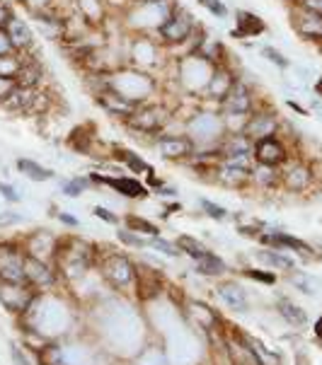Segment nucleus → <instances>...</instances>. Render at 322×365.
Returning a JSON list of instances; mask_svg holds the SVG:
<instances>
[{"instance_id": "1", "label": "nucleus", "mask_w": 322, "mask_h": 365, "mask_svg": "<svg viewBox=\"0 0 322 365\" xmlns=\"http://www.w3.org/2000/svg\"><path fill=\"white\" fill-rule=\"evenodd\" d=\"M199 20L194 17V12H189L184 5H175V10L170 12V15L165 17L163 24L156 29V39L160 41V46L165 48V51H172V48H189L191 39H194V34L199 32Z\"/></svg>"}, {"instance_id": "2", "label": "nucleus", "mask_w": 322, "mask_h": 365, "mask_svg": "<svg viewBox=\"0 0 322 365\" xmlns=\"http://www.w3.org/2000/svg\"><path fill=\"white\" fill-rule=\"evenodd\" d=\"M216 109L221 111L228 131H243L245 119L257 109V100H255V90H252V85L247 83L245 78L238 76L231 92L223 97V102Z\"/></svg>"}, {"instance_id": "3", "label": "nucleus", "mask_w": 322, "mask_h": 365, "mask_svg": "<svg viewBox=\"0 0 322 365\" xmlns=\"http://www.w3.org/2000/svg\"><path fill=\"white\" fill-rule=\"evenodd\" d=\"M109 88L121 92L124 97H129V100L141 107V104L153 100V92H156V76L126 63V66H119L116 71L109 73Z\"/></svg>"}, {"instance_id": "4", "label": "nucleus", "mask_w": 322, "mask_h": 365, "mask_svg": "<svg viewBox=\"0 0 322 365\" xmlns=\"http://www.w3.org/2000/svg\"><path fill=\"white\" fill-rule=\"evenodd\" d=\"M172 119H175V109H172L170 104L151 100V102L141 104V107L136 109V114L124 123V126L136 135H148L153 145V140L172 126Z\"/></svg>"}, {"instance_id": "5", "label": "nucleus", "mask_w": 322, "mask_h": 365, "mask_svg": "<svg viewBox=\"0 0 322 365\" xmlns=\"http://www.w3.org/2000/svg\"><path fill=\"white\" fill-rule=\"evenodd\" d=\"M184 131H187L194 143L199 148H206V145H218L221 138L228 133V126L223 121L221 111L218 109H196L191 111L189 119H184Z\"/></svg>"}, {"instance_id": "6", "label": "nucleus", "mask_w": 322, "mask_h": 365, "mask_svg": "<svg viewBox=\"0 0 322 365\" xmlns=\"http://www.w3.org/2000/svg\"><path fill=\"white\" fill-rule=\"evenodd\" d=\"M153 148L158 150V155L163 160H170V163H189L191 158L196 155V145L194 138L184 131H172V128H167L158 135L156 140H153Z\"/></svg>"}, {"instance_id": "7", "label": "nucleus", "mask_w": 322, "mask_h": 365, "mask_svg": "<svg viewBox=\"0 0 322 365\" xmlns=\"http://www.w3.org/2000/svg\"><path fill=\"white\" fill-rule=\"evenodd\" d=\"M92 100H95V104L109 116V119L121 121V123H126L136 114V109H139V104L131 102L129 97H124L121 92H116L114 88H109V85L97 90L95 95H92Z\"/></svg>"}, {"instance_id": "8", "label": "nucleus", "mask_w": 322, "mask_h": 365, "mask_svg": "<svg viewBox=\"0 0 322 365\" xmlns=\"http://www.w3.org/2000/svg\"><path fill=\"white\" fill-rule=\"evenodd\" d=\"M218 150H221V160H231V163H238L245 167L255 165V158H252L255 140H252L245 131H228L221 138Z\"/></svg>"}, {"instance_id": "9", "label": "nucleus", "mask_w": 322, "mask_h": 365, "mask_svg": "<svg viewBox=\"0 0 322 365\" xmlns=\"http://www.w3.org/2000/svg\"><path fill=\"white\" fill-rule=\"evenodd\" d=\"M235 80H238V71H233L231 63L213 66L211 80H208L206 92H203V102L211 104V107H218V104L223 102V97L231 92Z\"/></svg>"}, {"instance_id": "10", "label": "nucleus", "mask_w": 322, "mask_h": 365, "mask_svg": "<svg viewBox=\"0 0 322 365\" xmlns=\"http://www.w3.org/2000/svg\"><path fill=\"white\" fill-rule=\"evenodd\" d=\"M90 179H92V184H107L109 189H114L124 199H146L148 196L146 184L141 182L139 177H131V175L111 177V175H97V172H92Z\"/></svg>"}, {"instance_id": "11", "label": "nucleus", "mask_w": 322, "mask_h": 365, "mask_svg": "<svg viewBox=\"0 0 322 365\" xmlns=\"http://www.w3.org/2000/svg\"><path fill=\"white\" fill-rule=\"evenodd\" d=\"M243 131L250 135L252 140H259V138H267V135H278V131H281V121H278L276 111L257 107L245 119Z\"/></svg>"}, {"instance_id": "12", "label": "nucleus", "mask_w": 322, "mask_h": 365, "mask_svg": "<svg viewBox=\"0 0 322 365\" xmlns=\"http://www.w3.org/2000/svg\"><path fill=\"white\" fill-rule=\"evenodd\" d=\"M252 158L259 165H269V167H278L288 160V150L283 145V140L278 135H267V138L255 140V150H252Z\"/></svg>"}, {"instance_id": "13", "label": "nucleus", "mask_w": 322, "mask_h": 365, "mask_svg": "<svg viewBox=\"0 0 322 365\" xmlns=\"http://www.w3.org/2000/svg\"><path fill=\"white\" fill-rule=\"evenodd\" d=\"M44 78H46V71H44V61L39 58V53L29 51V53H22V63H20V71H17V85L20 88H41L44 85Z\"/></svg>"}, {"instance_id": "14", "label": "nucleus", "mask_w": 322, "mask_h": 365, "mask_svg": "<svg viewBox=\"0 0 322 365\" xmlns=\"http://www.w3.org/2000/svg\"><path fill=\"white\" fill-rule=\"evenodd\" d=\"M235 27L231 29L233 39H255V36H262L267 32V22L252 10H235Z\"/></svg>"}, {"instance_id": "15", "label": "nucleus", "mask_w": 322, "mask_h": 365, "mask_svg": "<svg viewBox=\"0 0 322 365\" xmlns=\"http://www.w3.org/2000/svg\"><path fill=\"white\" fill-rule=\"evenodd\" d=\"M0 281L24 283V255L12 247H0Z\"/></svg>"}, {"instance_id": "16", "label": "nucleus", "mask_w": 322, "mask_h": 365, "mask_svg": "<svg viewBox=\"0 0 322 365\" xmlns=\"http://www.w3.org/2000/svg\"><path fill=\"white\" fill-rule=\"evenodd\" d=\"M213 177L216 182H221L223 187H231V189H238L247 184L252 179V167H245V165H238V163H231V160H221L213 170Z\"/></svg>"}, {"instance_id": "17", "label": "nucleus", "mask_w": 322, "mask_h": 365, "mask_svg": "<svg viewBox=\"0 0 322 365\" xmlns=\"http://www.w3.org/2000/svg\"><path fill=\"white\" fill-rule=\"evenodd\" d=\"M5 32H8L12 46H15L17 53H29V51H34V48H36V34H34L32 24L24 20V17L15 15V20L8 24V29H5Z\"/></svg>"}, {"instance_id": "18", "label": "nucleus", "mask_w": 322, "mask_h": 365, "mask_svg": "<svg viewBox=\"0 0 322 365\" xmlns=\"http://www.w3.org/2000/svg\"><path fill=\"white\" fill-rule=\"evenodd\" d=\"M24 276L29 283H34L36 288H49L54 283V271L49 269L44 259L34 255H24Z\"/></svg>"}, {"instance_id": "19", "label": "nucleus", "mask_w": 322, "mask_h": 365, "mask_svg": "<svg viewBox=\"0 0 322 365\" xmlns=\"http://www.w3.org/2000/svg\"><path fill=\"white\" fill-rule=\"evenodd\" d=\"M293 29L306 41H315V44H322V17L298 10V15L293 17Z\"/></svg>"}, {"instance_id": "20", "label": "nucleus", "mask_w": 322, "mask_h": 365, "mask_svg": "<svg viewBox=\"0 0 322 365\" xmlns=\"http://www.w3.org/2000/svg\"><path fill=\"white\" fill-rule=\"evenodd\" d=\"M104 271H107V276L116 283V286H126V283H131V278H134V264L124 255H109L107 264H104Z\"/></svg>"}, {"instance_id": "21", "label": "nucleus", "mask_w": 322, "mask_h": 365, "mask_svg": "<svg viewBox=\"0 0 322 365\" xmlns=\"http://www.w3.org/2000/svg\"><path fill=\"white\" fill-rule=\"evenodd\" d=\"M15 170L20 172L22 177H27L29 182H36V184H44V182H51L56 177L54 170H49L41 163H36L32 158H17L15 160Z\"/></svg>"}, {"instance_id": "22", "label": "nucleus", "mask_w": 322, "mask_h": 365, "mask_svg": "<svg viewBox=\"0 0 322 365\" xmlns=\"http://www.w3.org/2000/svg\"><path fill=\"white\" fill-rule=\"evenodd\" d=\"M116 160H119L129 172H134V175H146V177L156 175V170L134 150H116Z\"/></svg>"}, {"instance_id": "23", "label": "nucleus", "mask_w": 322, "mask_h": 365, "mask_svg": "<svg viewBox=\"0 0 322 365\" xmlns=\"http://www.w3.org/2000/svg\"><path fill=\"white\" fill-rule=\"evenodd\" d=\"M283 184L291 191H303L311 184V170L306 165H291L286 172H283Z\"/></svg>"}, {"instance_id": "24", "label": "nucleus", "mask_w": 322, "mask_h": 365, "mask_svg": "<svg viewBox=\"0 0 322 365\" xmlns=\"http://www.w3.org/2000/svg\"><path fill=\"white\" fill-rule=\"evenodd\" d=\"M264 242H269V245H274V247H286V250H293V252H298V255L303 257H308L311 255V247H308L306 242H301L298 237H291V235H283V232H274V235H264Z\"/></svg>"}, {"instance_id": "25", "label": "nucleus", "mask_w": 322, "mask_h": 365, "mask_svg": "<svg viewBox=\"0 0 322 365\" xmlns=\"http://www.w3.org/2000/svg\"><path fill=\"white\" fill-rule=\"evenodd\" d=\"M177 247H179V252H182V255L191 257L194 262H199V259H203L206 255H211V250H208V247L203 245L201 240L191 237V235H179V237H177Z\"/></svg>"}, {"instance_id": "26", "label": "nucleus", "mask_w": 322, "mask_h": 365, "mask_svg": "<svg viewBox=\"0 0 322 365\" xmlns=\"http://www.w3.org/2000/svg\"><path fill=\"white\" fill-rule=\"evenodd\" d=\"M218 295L226 305H231V310H245L247 307V295L245 290H240L235 283H226V286L218 288Z\"/></svg>"}, {"instance_id": "27", "label": "nucleus", "mask_w": 322, "mask_h": 365, "mask_svg": "<svg viewBox=\"0 0 322 365\" xmlns=\"http://www.w3.org/2000/svg\"><path fill=\"white\" fill-rule=\"evenodd\" d=\"M124 225H126L131 232L148 235V237H158L160 235V227L153 220H146L144 215H126V218H124Z\"/></svg>"}, {"instance_id": "28", "label": "nucleus", "mask_w": 322, "mask_h": 365, "mask_svg": "<svg viewBox=\"0 0 322 365\" xmlns=\"http://www.w3.org/2000/svg\"><path fill=\"white\" fill-rule=\"evenodd\" d=\"M85 131H88V123H85V126L73 128V133H71L73 138L68 140L73 150L80 153V155H88L90 148H92V140H95V133H85Z\"/></svg>"}, {"instance_id": "29", "label": "nucleus", "mask_w": 322, "mask_h": 365, "mask_svg": "<svg viewBox=\"0 0 322 365\" xmlns=\"http://www.w3.org/2000/svg\"><path fill=\"white\" fill-rule=\"evenodd\" d=\"M196 271L203 276H221V274H226V264H223L221 257H216L211 252V255H206L196 262Z\"/></svg>"}, {"instance_id": "30", "label": "nucleus", "mask_w": 322, "mask_h": 365, "mask_svg": "<svg viewBox=\"0 0 322 365\" xmlns=\"http://www.w3.org/2000/svg\"><path fill=\"white\" fill-rule=\"evenodd\" d=\"M90 187H92L90 177L76 175V177H71V179H66V182H64V194L71 196V199H78V196H83Z\"/></svg>"}, {"instance_id": "31", "label": "nucleus", "mask_w": 322, "mask_h": 365, "mask_svg": "<svg viewBox=\"0 0 322 365\" xmlns=\"http://www.w3.org/2000/svg\"><path fill=\"white\" fill-rule=\"evenodd\" d=\"M276 179H278L276 167L259 165V163L252 165V182L262 184V187H271V184H276Z\"/></svg>"}, {"instance_id": "32", "label": "nucleus", "mask_w": 322, "mask_h": 365, "mask_svg": "<svg viewBox=\"0 0 322 365\" xmlns=\"http://www.w3.org/2000/svg\"><path fill=\"white\" fill-rule=\"evenodd\" d=\"M199 5L216 20H228L231 17V8H228L226 0H199Z\"/></svg>"}, {"instance_id": "33", "label": "nucleus", "mask_w": 322, "mask_h": 365, "mask_svg": "<svg viewBox=\"0 0 322 365\" xmlns=\"http://www.w3.org/2000/svg\"><path fill=\"white\" fill-rule=\"evenodd\" d=\"M257 257L262 259L264 264L274 266V269H283V271H291V269H293V262H291V259H288L286 255H281V252H259Z\"/></svg>"}, {"instance_id": "34", "label": "nucleus", "mask_w": 322, "mask_h": 365, "mask_svg": "<svg viewBox=\"0 0 322 365\" xmlns=\"http://www.w3.org/2000/svg\"><path fill=\"white\" fill-rule=\"evenodd\" d=\"M262 58L269 61L271 66H276L278 71H288V68H291V61L281 51H278L276 46H262Z\"/></svg>"}, {"instance_id": "35", "label": "nucleus", "mask_w": 322, "mask_h": 365, "mask_svg": "<svg viewBox=\"0 0 322 365\" xmlns=\"http://www.w3.org/2000/svg\"><path fill=\"white\" fill-rule=\"evenodd\" d=\"M278 310H281V314L291 322V324H306V312H303L298 305H293V302L281 300L278 302Z\"/></svg>"}, {"instance_id": "36", "label": "nucleus", "mask_w": 322, "mask_h": 365, "mask_svg": "<svg viewBox=\"0 0 322 365\" xmlns=\"http://www.w3.org/2000/svg\"><path fill=\"white\" fill-rule=\"evenodd\" d=\"M22 63V53H10V56H0V76H10L15 78Z\"/></svg>"}, {"instance_id": "37", "label": "nucleus", "mask_w": 322, "mask_h": 365, "mask_svg": "<svg viewBox=\"0 0 322 365\" xmlns=\"http://www.w3.org/2000/svg\"><path fill=\"white\" fill-rule=\"evenodd\" d=\"M148 247H153V250L160 252V255H165V257H179V255H182L177 242H167V240H163L160 235H158V237L148 240Z\"/></svg>"}, {"instance_id": "38", "label": "nucleus", "mask_w": 322, "mask_h": 365, "mask_svg": "<svg viewBox=\"0 0 322 365\" xmlns=\"http://www.w3.org/2000/svg\"><path fill=\"white\" fill-rule=\"evenodd\" d=\"M46 252H54V240H51V235H46V232H39L36 235V240H34V247H32V252L29 255H34V257H39V259H44Z\"/></svg>"}, {"instance_id": "39", "label": "nucleus", "mask_w": 322, "mask_h": 365, "mask_svg": "<svg viewBox=\"0 0 322 365\" xmlns=\"http://www.w3.org/2000/svg\"><path fill=\"white\" fill-rule=\"evenodd\" d=\"M116 237H119L126 247H136V250H144V247H148V240L141 237L139 232H131L129 227H124V230L116 232Z\"/></svg>"}, {"instance_id": "40", "label": "nucleus", "mask_w": 322, "mask_h": 365, "mask_svg": "<svg viewBox=\"0 0 322 365\" xmlns=\"http://www.w3.org/2000/svg\"><path fill=\"white\" fill-rule=\"evenodd\" d=\"M199 206H201L203 213H206L208 218H213V220H226L228 218V210L223 206H218V203L211 201V199H201Z\"/></svg>"}, {"instance_id": "41", "label": "nucleus", "mask_w": 322, "mask_h": 365, "mask_svg": "<svg viewBox=\"0 0 322 365\" xmlns=\"http://www.w3.org/2000/svg\"><path fill=\"white\" fill-rule=\"evenodd\" d=\"M17 90V80L10 76H0V107L10 100V95Z\"/></svg>"}, {"instance_id": "42", "label": "nucleus", "mask_w": 322, "mask_h": 365, "mask_svg": "<svg viewBox=\"0 0 322 365\" xmlns=\"http://www.w3.org/2000/svg\"><path fill=\"white\" fill-rule=\"evenodd\" d=\"M17 10L10 0H0V29H8V24L15 20Z\"/></svg>"}, {"instance_id": "43", "label": "nucleus", "mask_w": 322, "mask_h": 365, "mask_svg": "<svg viewBox=\"0 0 322 365\" xmlns=\"http://www.w3.org/2000/svg\"><path fill=\"white\" fill-rule=\"evenodd\" d=\"M298 10L322 17V0H298Z\"/></svg>"}, {"instance_id": "44", "label": "nucleus", "mask_w": 322, "mask_h": 365, "mask_svg": "<svg viewBox=\"0 0 322 365\" xmlns=\"http://www.w3.org/2000/svg\"><path fill=\"white\" fill-rule=\"evenodd\" d=\"M92 213H95L100 220L109 222V225H116V222H119V218H116V213H111V210H107L104 206H95V210H92Z\"/></svg>"}, {"instance_id": "45", "label": "nucleus", "mask_w": 322, "mask_h": 365, "mask_svg": "<svg viewBox=\"0 0 322 365\" xmlns=\"http://www.w3.org/2000/svg\"><path fill=\"white\" fill-rule=\"evenodd\" d=\"M0 194H3V199L5 201H20V194H17V189L12 187V184H8V182H0Z\"/></svg>"}, {"instance_id": "46", "label": "nucleus", "mask_w": 322, "mask_h": 365, "mask_svg": "<svg viewBox=\"0 0 322 365\" xmlns=\"http://www.w3.org/2000/svg\"><path fill=\"white\" fill-rule=\"evenodd\" d=\"M10 53H17V51H15V46H12L8 32L0 29V56H10Z\"/></svg>"}, {"instance_id": "47", "label": "nucleus", "mask_w": 322, "mask_h": 365, "mask_svg": "<svg viewBox=\"0 0 322 365\" xmlns=\"http://www.w3.org/2000/svg\"><path fill=\"white\" fill-rule=\"evenodd\" d=\"M22 218L17 213H12V210H5V213H0V225H12V222H20Z\"/></svg>"}, {"instance_id": "48", "label": "nucleus", "mask_w": 322, "mask_h": 365, "mask_svg": "<svg viewBox=\"0 0 322 365\" xmlns=\"http://www.w3.org/2000/svg\"><path fill=\"white\" fill-rule=\"evenodd\" d=\"M247 276L257 278V281H264V283H274V274H262V271H257V269H250L247 271Z\"/></svg>"}, {"instance_id": "49", "label": "nucleus", "mask_w": 322, "mask_h": 365, "mask_svg": "<svg viewBox=\"0 0 322 365\" xmlns=\"http://www.w3.org/2000/svg\"><path fill=\"white\" fill-rule=\"evenodd\" d=\"M56 218H59L61 222H66V225H71V227H78L80 225L78 218H73V215H68V213H56Z\"/></svg>"}, {"instance_id": "50", "label": "nucleus", "mask_w": 322, "mask_h": 365, "mask_svg": "<svg viewBox=\"0 0 322 365\" xmlns=\"http://www.w3.org/2000/svg\"><path fill=\"white\" fill-rule=\"evenodd\" d=\"M315 334H318V336H322V317L318 319V324H315Z\"/></svg>"}, {"instance_id": "51", "label": "nucleus", "mask_w": 322, "mask_h": 365, "mask_svg": "<svg viewBox=\"0 0 322 365\" xmlns=\"http://www.w3.org/2000/svg\"><path fill=\"white\" fill-rule=\"evenodd\" d=\"M136 3H163V0H136Z\"/></svg>"}, {"instance_id": "52", "label": "nucleus", "mask_w": 322, "mask_h": 365, "mask_svg": "<svg viewBox=\"0 0 322 365\" xmlns=\"http://www.w3.org/2000/svg\"><path fill=\"white\" fill-rule=\"evenodd\" d=\"M131 3H136V0H126V8H129V5H131Z\"/></svg>"}]
</instances>
